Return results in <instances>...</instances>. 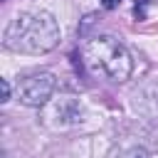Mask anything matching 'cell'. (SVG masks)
Wrapping results in <instances>:
<instances>
[{
  "label": "cell",
  "instance_id": "277c9868",
  "mask_svg": "<svg viewBox=\"0 0 158 158\" xmlns=\"http://www.w3.org/2000/svg\"><path fill=\"white\" fill-rule=\"evenodd\" d=\"M0 86H2V104H7L10 101V94H12V86H10V79H0Z\"/></svg>",
  "mask_w": 158,
  "mask_h": 158
},
{
  "label": "cell",
  "instance_id": "7a4b0ae2",
  "mask_svg": "<svg viewBox=\"0 0 158 158\" xmlns=\"http://www.w3.org/2000/svg\"><path fill=\"white\" fill-rule=\"evenodd\" d=\"M84 62L91 72L104 74L111 81H126L133 74V59L131 52L111 35L91 37L84 44Z\"/></svg>",
  "mask_w": 158,
  "mask_h": 158
},
{
  "label": "cell",
  "instance_id": "6da1fadb",
  "mask_svg": "<svg viewBox=\"0 0 158 158\" xmlns=\"http://www.w3.org/2000/svg\"><path fill=\"white\" fill-rule=\"evenodd\" d=\"M2 44L20 54L52 52L59 44V25H57L54 15H49L44 10L20 12L7 22L5 32H2Z\"/></svg>",
  "mask_w": 158,
  "mask_h": 158
},
{
  "label": "cell",
  "instance_id": "5b68a950",
  "mask_svg": "<svg viewBox=\"0 0 158 158\" xmlns=\"http://www.w3.org/2000/svg\"><path fill=\"white\" fill-rule=\"evenodd\" d=\"M118 2H121V0H101V5H104L106 10H114V7L118 5Z\"/></svg>",
  "mask_w": 158,
  "mask_h": 158
},
{
  "label": "cell",
  "instance_id": "3957f363",
  "mask_svg": "<svg viewBox=\"0 0 158 158\" xmlns=\"http://www.w3.org/2000/svg\"><path fill=\"white\" fill-rule=\"evenodd\" d=\"M54 89H57V77L52 72H37V74L25 77L17 84V99L22 106L40 109V106L49 104Z\"/></svg>",
  "mask_w": 158,
  "mask_h": 158
},
{
  "label": "cell",
  "instance_id": "8992f818",
  "mask_svg": "<svg viewBox=\"0 0 158 158\" xmlns=\"http://www.w3.org/2000/svg\"><path fill=\"white\" fill-rule=\"evenodd\" d=\"M131 158H148V153L143 148H138V151H131Z\"/></svg>",
  "mask_w": 158,
  "mask_h": 158
}]
</instances>
